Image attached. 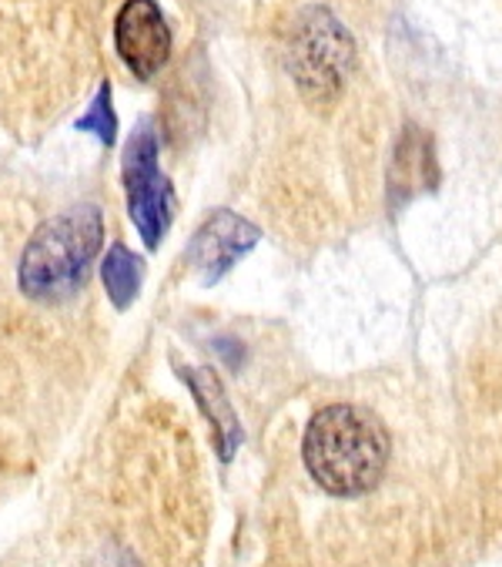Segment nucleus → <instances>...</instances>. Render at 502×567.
Listing matches in <instances>:
<instances>
[{"label":"nucleus","mask_w":502,"mask_h":567,"mask_svg":"<svg viewBox=\"0 0 502 567\" xmlns=\"http://www.w3.org/2000/svg\"><path fill=\"white\" fill-rule=\"evenodd\" d=\"M124 0H0V132L34 138L101 71V38Z\"/></svg>","instance_id":"obj_1"},{"label":"nucleus","mask_w":502,"mask_h":567,"mask_svg":"<svg viewBox=\"0 0 502 567\" xmlns=\"http://www.w3.org/2000/svg\"><path fill=\"white\" fill-rule=\"evenodd\" d=\"M117 58L138 81H151L171 58V28L158 0H124L111 21Z\"/></svg>","instance_id":"obj_5"},{"label":"nucleus","mask_w":502,"mask_h":567,"mask_svg":"<svg viewBox=\"0 0 502 567\" xmlns=\"http://www.w3.org/2000/svg\"><path fill=\"white\" fill-rule=\"evenodd\" d=\"M121 178H124V195H128L132 221L138 225L145 246L158 249L171 225L175 195H171L168 178L161 175L158 135L151 125H142L128 138V148H124V162H121Z\"/></svg>","instance_id":"obj_4"},{"label":"nucleus","mask_w":502,"mask_h":567,"mask_svg":"<svg viewBox=\"0 0 502 567\" xmlns=\"http://www.w3.org/2000/svg\"><path fill=\"white\" fill-rule=\"evenodd\" d=\"M429 165H432L429 142L419 132H409L399 142V155H396V165H393V172L402 168V182L393 185V195H399V188H402V202H406L416 188L429 185Z\"/></svg>","instance_id":"obj_9"},{"label":"nucleus","mask_w":502,"mask_h":567,"mask_svg":"<svg viewBox=\"0 0 502 567\" xmlns=\"http://www.w3.org/2000/svg\"><path fill=\"white\" fill-rule=\"evenodd\" d=\"M285 64L299 97L315 111H328L348 84L355 64V41L328 8L312 4L299 11L292 24Z\"/></svg>","instance_id":"obj_3"},{"label":"nucleus","mask_w":502,"mask_h":567,"mask_svg":"<svg viewBox=\"0 0 502 567\" xmlns=\"http://www.w3.org/2000/svg\"><path fill=\"white\" fill-rule=\"evenodd\" d=\"M77 128H81V132H94L97 142L107 145V148L114 145V128H117V122H114V107H111V81H101V84H97V94H94V101H91V111L77 122Z\"/></svg>","instance_id":"obj_10"},{"label":"nucleus","mask_w":502,"mask_h":567,"mask_svg":"<svg viewBox=\"0 0 502 567\" xmlns=\"http://www.w3.org/2000/svg\"><path fill=\"white\" fill-rule=\"evenodd\" d=\"M185 383L191 386L198 406L211 420L215 436H218V450H221V457L228 461L231 453H234V443H238L241 430H238L234 410H231V403H228V396L221 390V380L211 370H185Z\"/></svg>","instance_id":"obj_7"},{"label":"nucleus","mask_w":502,"mask_h":567,"mask_svg":"<svg viewBox=\"0 0 502 567\" xmlns=\"http://www.w3.org/2000/svg\"><path fill=\"white\" fill-rule=\"evenodd\" d=\"M101 279H104V289H107V299L114 302V309H128L142 286V262L135 259V252L128 246L114 243L107 249V256L101 259Z\"/></svg>","instance_id":"obj_8"},{"label":"nucleus","mask_w":502,"mask_h":567,"mask_svg":"<svg viewBox=\"0 0 502 567\" xmlns=\"http://www.w3.org/2000/svg\"><path fill=\"white\" fill-rule=\"evenodd\" d=\"M302 461L325 494L362 497L386 474L389 436L365 410L352 403H328L305 426Z\"/></svg>","instance_id":"obj_2"},{"label":"nucleus","mask_w":502,"mask_h":567,"mask_svg":"<svg viewBox=\"0 0 502 567\" xmlns=\"http://www.w3.org/2000/svg\"><path fill=\"white\" fill-rule=\"evenodd\" d=\"M262 239L259 225L234 215L231 208H218L188 246V259L205 272V282H218L251 246Z\"/></svg>","instance_id":"obj_6"}]
</instances>
